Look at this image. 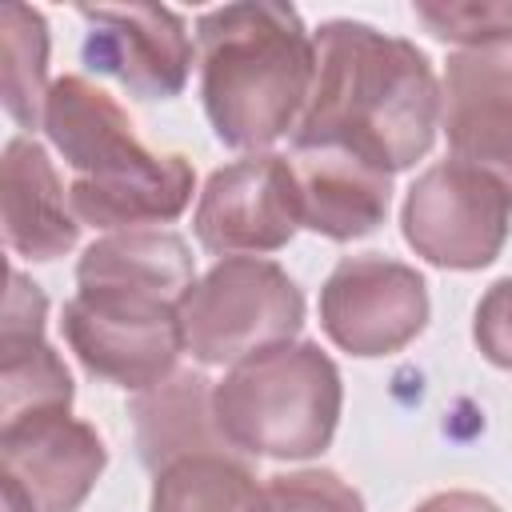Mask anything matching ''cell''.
<instances>
[{"label":"cell","mask_w":512,"mask_h":512,"mask_svg":"<svg viewBox=\"0 0 512 512\" xmlns=\"http://www.w3.org/2000/svg\"><path fill=\"white\" fill-rule=\"evenodd\" d=\"M316 76L292 148H340L380 172L412 168L436 140L440 88L428 56L360 20H328L312 36Z\"/></svg>","instance_id":"obj_1"},{"label":"cell","mask_w":512,"mask_h":512,"mask_svg":"<svg viewBox=\"0 0 512 512\" xmlns=\"http://www.w3.org/2000/svg\"><path fill=\"white\" fill-rule=\"evenodd\" d=\"M200 100L228 148H268L300 124L316 44L292 4L240 0L196 20Z\"/></svg>","instance_id":"obj_2"},{"label":"cell","mask_w":512,"mask_h":512,"mask_svg":"<svg viewBox=\"0 0 512 512\" xmlns=\"http://www.w3.org/2000/svg\"><path fill=\"white\" fill-rule=\"evenodd\" d=\"M44 132L76 172L68 200L80 224L140 232L176 220L192 200V164L176 152H152L128 112L84 76L52 84Z\"/></svg>","instance_id":"obj_3"},{"label":"cell","mask_w":512,"mask_h":512,"mask_svg":"<svg viewBox=\"0 0 512 512\" xmlns=\"http://www.w3.org/2000/svg\"><path fill=\"white\" fill-rule=\"evenodd\" d=\"M344 388L320 344H276L228 368L212 388L216 424L236 452L304 460L328 448Z\"/></svg>","instance_id":"obj_4"},{"label":"cell","mask_w":512,"mask_h":512,"mask_svg":"<svg viewBox=\"0 0 512 512\" xmlns=\"http://www.w3.org/2000/svg\"><path fill=\"white\" fill-rule=\"evenodd\" d=\"M300 324V288L280 264L256 256H224L180 300L184 348L204 364H240L288 344Z\"/></svg>","instance_id":"obj_5"},{"label":"cell","mask_w":512,"mask_h":512,"mask_svg":"<svg viewBox=\"0 0 512 512\" xmlns=\"http://www.w3.org/2000/svg\"><path fill=\"white\" fill-rule=\"evenodd\" d=\"M64 336L96 380L136 392L156 388L184 348L180 304L104 284L76 288L64 304Z\"/></svg>","instance_id":"obj_6"},{"label":"cell","mask_w":512,"mask_h":512,"mask_svg":"<svg viewBox=\"0 0 512 512\" xmlns=\"http://www.w3.org/2000/svg\"><path fill=\"white\" fill-rule=\"evenodd\" d=\"M404 240L436 268L472 272L500 256L512 224V192L464 160H440L404 196Z\"/></svg>","instance_id":"obj_7"},{"label":"cell","mask_w":512,"mask_h":512,"mask_svg":"<svg viewBox=\"0 0 512 512\" xmlns=\"http://www.w3.org/2000/svg\"><path fill=\"white\" fill-rule=\"evenodd\" d=\"M320 324L352 356H388L428 324V284L388 256H344L320 288Z\"/></svg>","instance_id":"obj_8"},{"label":"cell","mask_w":512,"mask_h":512,"mask_svg":"<svg viewBox=\"0 0 512 512\" xmlns=\"http://www.w3.org/2000/svg\"><path fill=\"white\" fill-rule=\"evenodd\" d=\"M196 240L216 256L276 252L300 228V188L288 156L260 152L208 176L196 204Z\"/></svg>","instance_id":"obj_9"},{"label":"cell","mask_w":512,"mask_h":512,"mask_svg":"<svg viewBox=\"0 0 512 512\" xmlns=\"http://www.w3.org/2000/svg\"><path fill=\"white\" fill-rule=\"evenodd\" d=\"M440 120L452 160L484 168L512 192V32L448 56Z\"/></svg>","instance_id":"obj_10"},{"label":"cell","mask_w":512,"mask_h":512,"mask_svg":"<svg viewBox=\"0 0 512 512\" xmlns=\"http://www.w3.org/2000/svg\"><path fill=\"white\" fill-rule=\"evenodd\" d=\"M84 64L144 100L180 96L192 68L184 16L160 4H84Z\"/></svg>","instance_id":"obj_11"},{"label":"cell","mask_w":512,"mask_h":512,"mask_svg":"<svg viewBox=\"0 0 512 512\" xmlns=\"http://www.w3.org/2000/svg\"><path fill=\"white\" fill-rule=\"evenodd\" d=\"M108 464L92 424L40 412L0 424V476L16 480L36 512H76Z\"/></svg>","instance_id":"obj_12"},{"label":"cell","mask_w":512,"mask_h":512,"mask_svg":"<svg viewBox=\"0 0 512 512\" xmlns=\"http://www.w3.org/2000/svg\"><path fill=\"white\" fill-rule=\"evenodd\" d=\"M48 300L20 272H8L4 320H0V416H40L72 408V376L44 340Z\"/></svg>","instance_id":"obj_13"},{"label":"cell","mask_w":512,"mask_h":512,"mask_svg":"<svg viewBox=\"0 0 512 512\" xmlns=\"http://www.w3.org/2000/svg\"><path fill=\"white\" fill-rule=\"evenodd\" d=\"M0 220L4 244L28 260H56L80 236V220L72 212V200H64V184L48 152L28 136H12L4 144Z\"/></svg>","instance_id":"obj_14"},{"label":"cell","mask_w":512,"mask_h":512,"mask_svg":"<svg viewBox=\"0 0 512 512\" xmlns=\"http://www.w3.org/2000/svg\"><path fill=\"white\" fill-rule=\"evenodd\" d=\"M300 224L328 240H356L384 224L392 176L340 148H296Z\"/></svg>","instance_id":"obj_15"},{"label":"cell","mask_w":512,"mask_h":512,"mask_svg":"<svg viewBox=\"0 0 512 512\" xmlns=\"http://www.w3.org/2000/svg\"><path fill=\"white\" fill-rule=\"evenodd\" d=\"M132 420H136L140 460L156 472L184 456L236 452L216 424L212 388L200 372H176L172 380H160L156 388L140 392L132 400Z\"/></svg>","instance_id":"obj_16"},{"label":"cell","mask_w":512,"mask_h":512,"mask_svg":"<svg viewBox=\"0 0 512 512\" xmlns=\"http://www.w3.org/2000/svg\"><path fill=\"white\" fill-rule=\"evenodd\" d=\"M76 284L80 288L84 284L132 288V292H148V296L180 304L184 292L196 284V268L180 236L160 232V228H140V232L96 240L76 264Z\"/></svg>","instance_id":"obj_17"},{"label":"cell","mask_w":512,"mask_h":512,"mask_svg":"<svg viewBox=\"0 0 512 512\" xmlns=\"http://www.w3.org/2000/svg\"><path fill=\"white\" fill-rule=\"evenodd\" d=\"M48 24L36 8L8 0L0 8V96L20 128L44 124L48 104Z\"/></svg>","instance_id":"obj_18"},{"label":"cell","mask_w":512,"mask_h":512,"mask_svg":"<svg viewBox=\"0 0 512 512\" xmlns=\"http://www.w3.org/2000/svg\"><path fill=\"white\" fill-rule=\"evenodd\" d=\"M148 512H256V480L236 456H184L156 472Z\"/></svg>","instance_id":"obj_19"},{"label":"cell","mask_w":512,"mask_h":512,"mask_svg":"<svg viewBox=\"0 0 512 512\" xmlns=\"http://www.w3.org/2000/svg\"><path fill=\"white\" fill-rule=\"evenodd\" d=\"M256 512H364V500L328 468L268 476L256 488Z\"/></svg>","instance_id":"obj_20"},{"label":"cell","mask_w":512,"mask_h":512,"mask_svg":"<svg viewBox=\"0 0 512 512\" xmlns=\"http://www.w3.org/2000/svg\"><path fill=\"white\" fill-rule=\"evenodd\" d=\"M416 20L452 44H484L512 32V4L500 0H440V4H416Z\"/></svg>","instance_id":"obj_21"},{"label":"cell","mask_w":512,"mask_h":512,"mask_svg":"<svg viewBox=\"0 0 512 512\" xmlns=\"http://www.w3.org/2000/svg\"><path fill=\"white\" fill-rule=\"evenodd\" d=\"M472 336H476V348L484 352V360L512 372V276L496 280L480 296Z\"/></svg>","instance_id":"obj_22"},{"label":"cell","mask_w":512,"mask_h":512,"mask_svg":"<svg viewBox=\"0 0 512 512\" xmlns=\"http://www.w3.org/2000/svg\"><path fill=\"white\" fill-rule=\"evenodd\" d=\"M416 512H500V508L480 492H436Z\"/></svg>","instance_id":"obj_23"}]
</instances>
